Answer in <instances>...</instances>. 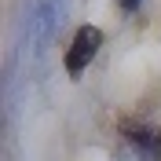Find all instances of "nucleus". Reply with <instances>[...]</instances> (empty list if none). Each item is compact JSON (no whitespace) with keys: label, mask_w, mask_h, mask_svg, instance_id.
Listing matches in <instances>:
<instances>
[{"label":"nucleus","mask_w":161,"mask_h":161,"mask_svg":"<svg viewBox=\"0 0 161 161\" xmlns=\"http://www.w3.org/2000/svg\"><path fill=\"white\" fill-rule=\"evenodd\" d=\"M99 48H103V30L99 26H77L70 48H66V73H70V77L84 73L92 62H95Z\"/></svg>","instance_id":"f257e3e1"},{"label":"nucleus","mask_w":161,"mask_h":161,"mask_svg":"<svg viewBox=\"0 0 161 161\" xmlns=\"http://www.w3.org/2000/svg\"><path fill=\"white\" fill-rule=\"evenodd\" d=\"M125 132H128V143L147 161H161V132L158 128H136V125H132V128H125Z\"/></svg>","instance_id":"f03ea898"},{"label":"nucleus","mask_w":161,"mask_h":161,"mask_svg":"<svg viewBox=\"0 0 161 161\" xmlns=\"http://www.w3.org/2000/svg\"><path fill=\"white\" fill-rule=\"evenodd\" d=\"M117 4H121L125 11H139V4H143V0H117Z\"/></svg>","instance_id":"7ed1b4c3"}]
</instances>
